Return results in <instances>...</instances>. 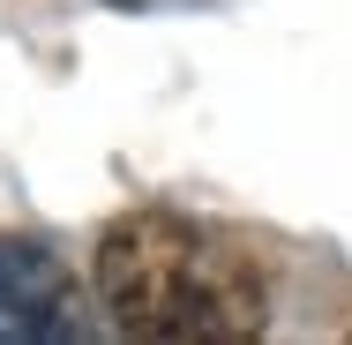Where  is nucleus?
<instances>
[{
    "mask_svg": "<svg viewBox=\"0 0 352 345\" xmlns=\"http://www.w3.org/2000/svg\"><path fill=\"white\" fill-rule=\"evenodd\" d=\"M98 308L142 345H255L270 331L263 263L180 210H120L90 248Z\"/></svg>",
    "mask_w": 352,
    "mask_h": 345,
    "instance_id": "f257e3e1",
    "label": "nucleus"
},
{
    "mask_svg": "<svg viewBox=\"0 0 352 345\" xmlns=\"http://www.w3.org/2000/svg\"><path fill=\"white\" fill-rule=\"evenodd\" d=\"M98 285L45 248V240H23V233H0V338L23 345H68L98 331Z\"/></svg>",
    "mask_w": 352,
    "mask_h": 345,
    "instance_id": "f03ea898",
    "label": "nucleus"
},
{
    "mask_svg": "<svg viewBox=\"0 0 352 345\" xmlns=\"http://www.w3.org/2000/svg\"><path fill=\"white\" fill-rule=\"evenodd\" d=\"M113 8H142V0H113Z\"/></svg>",
    "mask_w": 352,
    "mask_h": 345,
    "instance_id": "7ed1b4c3",
    "label": "nucleus"
}]
</instances>
